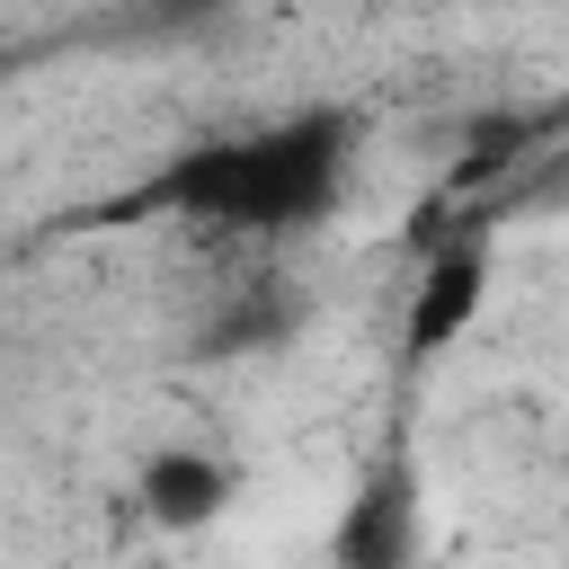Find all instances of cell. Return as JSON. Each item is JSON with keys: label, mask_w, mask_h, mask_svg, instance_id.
<instances>
[{"label": "cell", "mask_w": 569, "mask_h": 569, "mask_svg": "<svg viewBox=\"0 0 569 569\" xmlns=\"http://www.w3.org/2000/svg\"><path fill=\"white\" fill-rule=\"evenodd\" d=\"M347 160H356V124L338 107H293L276 124L178 142L116 213H169L213 240H284V231H311L338 213Z\"/></svg>", "instance_id": "6da1fadb"}, {"label": "cell", "mask_w": 569, "mask_h": 569, "mask_svg": "<svg viewBox=\"0 0 569 569\" xmlns=\"http://www.w3.org/2000/svg\"><path fill=\"white\" fill-rule=\"evenodd\" d=\"M418 533H427L418 462H409V453H382V462L347 489V507H338L329 569H418Z\"/></svg>", "instance_id": "7a4b0ae2"}, {"label": "cell", "mask_w": 569, "mask_h": 569, "mask_svg": "<svg viewBox=\"0 0 569 569\" xmlns=\"http://www.w3.org/2000/svg\"><path fill=\"white\" fill-rule=\"evenodd\" d=\"M231 498H240V462L213 445H151L133 471V507L160 533H204L231 516Z\"/></svg>", "instance_id": "3957f363"}, {"label": "cell", "mask_w": 569, "mask_h": 569, "mask_svg": "<svg viewBox=\"0 0 569 569\" xmlns=\"http://www.w3.org/2000/svg\"><path fill=\"white\" fill-rule=\"evenodd\" d=\"M480 302H489V249H480V240L436 249V258L418 267V284H409V311H400V356H445V347L480 320Z\"/></svg>", "instance_id": "277c9868"}]
</instances>
